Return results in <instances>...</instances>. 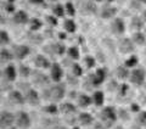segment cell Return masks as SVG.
<instances>
[{
  "mask_svg": "<svg viewBox=\"0 0 146 129\" xmlns=\"http://www.w3.org/2000/svg\"><path fill=\"white\" fill-rule=\"evenodd\" d=\"M66 95V86L65 84H55L50 88L45 89L43 91V99L46 101H51V102H58L61 101Z\"/></svg>",
  "mask_w": 146,
  "mask_h": 129,
  "instance_id": "obj_1",
  "label": "cell"
},
{
  "mask_svg": "<svg viewBox=\"0 0 146 129\" xmlns=\"http://www.w3.org/2000/svg\"><path fill=\"white\" fill-rule=\"evenodd\" d=\"M106 76H107V72L105 68H98L95 73L93 74H89L88 78H86V82H89V84L93 86H100L106 79Z\"/></svg>",
  "mask_w": 146,
  "mask_h": 129,
  "instance_id": "obj_2",
  "label": "cell"
},
{
  "mask_svg": "<svg viewBox=\"0 0 146 129\" xmlns=\"http://www.w3.org/2000/svg\"><path fill=\"white\" fill-rule=\"evenodd\" d=\"M99 116L101 118V121L105 124H107V126L108 124H113L118 118L116 110H115V107H112V106H106V107H104Z\"/></svg>",
  "mask_w": 146,
  "mask_h": 129,
  "instance_id": "obj_3",
  "label": "cell"
},
{
  "mask_svg": "<svg viewBox=\"0 0 146 129\" xmlns=\"http://www.w3.org/2000/svg\"><path fill=\"white\" fill-rule=\"evenodd\" d=\"M129 79L135 85L144 84L146 80V71L144 68H134L129 74Z\"/></svg>",
  "mask_w": 146,
  "mask_h": 129,
  "instance_id": "obj_4",
  "label": "cell"
},
{
  "mask_svg": "<svg viewBox=\"0 0 146 129\" xmlns=\"http://www.w3.org/2000/svg\"><path fill=\"white\" fill-rule=\"evenodd\" d=\"M15 122L17 124V127L21 128V129H28L31 127V123H32L29 114L25 111L17 112V114L15 116Z\"/></svg>",
  "mask_w": 146,
  "mask_h": 129,
  "instance_id": "obj_5",
  "label": "cell"
},
{
  "mask_svg": "<svg viewBox=\"0 0 146 129\" xmlns=\"http://www.w3.org/2000/svg\"><path fill=\"white\" fill-rule=\"evenodd\" d=\"M13 122H15V114L9 112V111H4L0 113V129H7L12 127Z\"/></svg>",
  "mask_w": 146,
  "mask_h": 129,
  "instance_id": "obj_6",
  "label": "cell"
},
{
  "mask_svg": "<svg viewBox=\"0 0 146 129\" xmlns=\"http://www.w3.org/2000/svg\"><path fill=\"white\" fill-rule=\"evenodd\" d=\"M134 43L129 38H122L118 43V50L122 54H131L134 51Z\"/></svg>",
  "mask_w": 146,
  "mask_h": 129,
  "instance_id": "obj_7",
  "label": "cell"
},
{
  "mask_svg": "<svg viewBox=\"0 0 146 129\" xmlns=\"http://www.w3.org/2000/svg\"><path fill=\"white\" fill-rule=\"evenodd\" d=\"M62 78H63L62 67L58 63H52L51 66H50V79L56 82V83H60Z\"/></svg>",
  "mask_w": 146,
  "mask_h": 129,
  "instance_id": "obj_8",
  "label": "cell"
},
{
  "mask_svg": "<svg viewBox=\"0 0 146 129\" xmlns=\"http://www.w3.org/2000/svg\"><path fill=\"white\" fill-rule=\"evenodd\" d=\"M31 53V48L27 47V45H22V44H18L16 47H13V57H16L17 60H23L29 55Z\"/></svg>",
  "mask_w": 146,
  "mask_h": 129,
  "instance_id": "obj_9",
  "label": "cell"
},
{
  "mask_svg": "<svg viewBox=\"0 0 146 129\" xmlns=\"http://www.w3.org/2000/svg\"><path fill=\"white\" fill-rule=\"evenodd\" d=\"M25 101H27L32 106H36L40 102V95L38 94V91L34 89H28L25 93Z\"/></svg>",
  "mask_w": 146,
  "mask_h": 129,
  "instance_id": "obj_10",
  "label": "cell"
},
{
  "mask_svg": "<svg viewBox=\"0 0 146 129\" xmlns=\"http://www.w3.org/2000/svg\"><path fill=\"white\" fill-rule=\"evenodd\" d=\"M125 31V23L124 21L119 17L113 18V21L111 22V32L115 34H123Z\"/></svg>",
  "mask_w": 146,
  "mask_h": 129,
  "instance_id": "obj_11",
  "label": "cell"
},
{
  "mask_svg": "<svg viewBox=\"0 0 146 129\" xmlns=\"http://www.w3.org/2000/svg\"><path fill=\"white\" fill-rule=\"evenodd\" d=\"M12 20L16 25H26V23H28L29 17H28V13L25 12L23 10H18L16 12H13Z\"/></svg>",
  "mask_w": 146,
  "mask_h": 129,
  "instance_id": "obj_12",
  "label": "cell"
},
{
  "mask_svg": "<svg viewBox=\"0 0 146 129\" xmlns=\"http://www.w3.org/2000/svg\"><path fill=\"white\" fill-rule=\"evenodd\" d=\"M33 83H35V84L39 86H44L50 83V78L46 74H44V73L36 71L33 73Z\"/></svg>",
  "mask_w": 146,
  "mask_h": 129,
  "instance_id": "obj_13",
  "label": "cell"
},
{
  "mask_svg": "<svg viewBox=\"0 0 146 129\" xmlns=\"http://www.w3.org/2000/svg\"><path fill=\"white\" fill-rule=\"evenodd\" d=\"M9 100L15 105H23L25 102V95L18 90H12L9 94Z\"/></svg>",
  "mask_w": 146,
  "mask_h": 129,
  "instance_id": "obj_14",
  "label": "cell"
},
{
  "mask_svg": "<svg viewBox=\"0 0 146 129\" xmlns=\"http://www.w3.org/2000/svg\"><path fill=\"white\" fill-rule=\"evenodd\" d=\"M34 64L38 68H42V70H46V68H50V66H51L49 59L45 57L44 55H36L34 59Z\"/></svg>",
  "mask_w": 146,
  "mask_h": 129,
  "instance_id": "obj_15",
  "label": "cell"
},
{
  "mask_svg": "<svg viewBox=\"0 0 146 129\" xmlns=\"http://www.w3.org/2000/svg\"><path fill=\"white\" fill-rule=\"evenodd\" d=\"M117 9L115 6H111V5H105L101 9V12H100V16L102 18H112L117 15Z\"/></svg>",
  "mask_w": 146,
  "mask_h": 129,
  "instance_id": "obj_16",
  "label": "cell"
},
{
  "mask_svg": "<svg viewBox=\"0 0 146 129\" xmlns=\"http://www.w3.org/2000/svg\"><path fill=\"white\" fill-rule=\"evenodd\" d=\"M4 76L9 82H13L17 77V70L13 64H9V66L4 70Z\"/></svg>",
  "mask_w": 146,
  "mask_h": 129,
  "instance_id": "obj_17",
  "label": "cell"
},
{
  "mask_svg": "<svg viewBox=\"0 0 146 129\" xmlns=\"http://www.w3.org/2000/svg\"><path fill=\"white\" fill-rule=\"evenodd\" d=\"M58 111H61L62 113H65V114H73V113L77 112V107L71 102H63V104L60 105Z\"/></svg>",
  "mask_w": 146,
  "mask_h": 129,
  "instance_id": "obj_18",
  "label": "cell"
},
{
  "mask_svg": "<svg viewBox=\"0 0 146 129\" xmlns=\"http://www.w3.org/2000/svg\"><path fill=\"white\" fill-rule=\"evenodd\" d=\"M144 27V21L141 20L140 16H134L130 20V28L134 29L135 32H140Z\"/></svg>",
  "mask_w": 146,
  "mask_h": 129,
  "instance_id": "obj_19",
  "label": "cell"
},
{
  "mask_svg": "<svg viewBox=\"0 0 146 129\" xmlns=\"http://www.w3.org/2000/svg\"><path fill=\"white\" fill-rule=\"evenodd\" d=\"M77 102H78L79 107H89V106L93 104V100L89 95L86 94H80L78 98H77Z\"/></svg>",
  "mask_w": 146,
  "mask_h": 129,
  "instance_id": "obj_20",
  "label": "cell"
},
{
  "mask_svg": "<svg viewBox=\"0 0 146 129\" xmlns=\"http://www.w3.org/2000/svg\"><path fill=\"white\" fill-rule=\"evenodd\" d=\"M78 121H79V123L82 124V126H90V124H93L94 118L88 112H82L78 116Z\"/></svg>",
  "mask_w": 146,
  "mask_h": 129,
  "instance_id": "obj_21",
  "label": "cell"
},
{
  "mask_svg": "<svg viewBox=\"0 0 146 129\" xmlns=\"http://www.w3.org/2000/svg\"><path fill=\"white\" fill-rule=\"evenodd\" d=\"M129 74H130V72H129V68H127L125 66H118L117 67V70H116V76L118 79H121V80H125L129 78Z\"/></svg>",
  "mask_w": 146,
  "mask_h": 129,
  "instance_id": "obj_22",
  "label": "cell"
},
{
  "mask_svg": "<svg viewBox=\"0 0 146 129\" xmlns=\"http://www.w3.org/2000/svg\"><path fill=\"white\" fill-rule=\"evenodd\" d=\"M131 41L136 45H145L146 44V37L141 32H135L131 35Z\"/></svg>",
  "mask_w": 146,
  "mask_h": 129,
  "instance_id": "obj_23",
  "label": "cell"
},
{
  "mask_svg": "<svg viewBox=\"0 0 146 129\" xmlns=\"http://www.w3.org/2000/svg\"><path fill=\"white\" fill-rule=\"evenodd\" d=\"M91 100H93V102L96 106H102L104 102H105V94L102 93V91L96 90L93 94V98H91Z\"/></svg>",
  "mask_w": 146,
  "mask_h": 129,
  "instance_id": "obj_24",
  "label": "cell"
},
{
  "mask_svg": "<svg viewBox=\"0 0 146 129\" xmlns=\"http://www.w3.org/2000/svg\"><path fill=\"white\" fill-rule=\"evenodd\" d=\"M63 28H65V31L68 32V33H74L77 31V25L72 18H67V20L63 22Z\"/></svg>",
  "mask_w": 146,
  "mask_h": 129,
  "instance_id": "obj_25",
  "label": "cell"
},
{
  "mask_svg": "<svg viewBox=\"0 0 146 129\" xmlns=\"http://www.w3.org/2000/svg\"><path fill=\"white\" fill-rule=\"evenodd\" d=\"M13 59V54L7 49L0 50V62H10Z\"/></svg>",
  "mask_w": 146,
  "mask_h": 129,
  "instance_id": "obj_26",
  "label": "cell"
},
{
  "mask_svg": "<svg viewBox=\"0 0 146 129\" xmlns=\"http://www.w3.org/2000/svg\"><path fill=\"white\" fill-rule=\"evenodd\" d=\"M28 23H29V28L31 31H33V32H36V31H39L40 28H42V26H43V22L39 20V18H31V20L28 21Z\"/></svg>",
  "mask_w": 146,
  "mask_h": 129,
  "instance_id": "obj_27",
  "label": "cell"
},
{
  "mask_svg": "<svg viewBox=\"0 0 146 129\" xmlns=\"http://www.w3.org/2000/svg\"><path fill=\"white\" fill-rule=\"evenodd\" d=\"M82 9H83V11L86 12V13H96V11H98L96 5L93 4L91 1H84Z\"/></svg>",
  "mask_w": 146,
  "mask_h": 129,
  "instance_id": "obj_28",
  "label": "cell"
},
{
  "mask_svg": "<svg viewBox=\"0 0 146 129\" xmlns=\"http://www.w3.org/2000/svg\"><path fill=\"white\" fill-rule=\"evenodd\" d=\"M138 62H139L138 56H135V55H130V56L125 60L124 66H125L127 68H131V67H135L136 64H138Z\"/></svg>",
  "mask_w": 146,
  "mask_h": 129,
  "instance_id": "obj_29",
  "label": "cell"
},
{
  "mask_svg": "<svg viewBox=\"0 0 146 129\" xmlns=\"http://www.w3.org/2000/svg\"><path fill=\"white\" fill-rule=\"evenodd\" d=\"M67 55L68 57L72 59V60H78L79 59V49L77 47H71L67 49Z\"/></svg>",
  "mask_w": 146,
  "mask_h": 129,
  "instance_id": "obj_30",
  "label": "cell"
},
{
  "mask_svg": "<svg viewBox=\"0 0 146 129\" xmlns=\"http://www.w3.org/2000/svg\"><path fill=\"white\" fill-rule=\"evenodd\" d=\"M52 13L56 17H63L65 16V6L61 5V4H56V5H54Z\"/></svg>",
  "mask_w": 146,
  "mask_h": 129,
  "instance_id": "obj_31",
  "label": "cell"
},
{
  "mask_svg": "<svg viewBox=\"0 0 146 129\" xmlns=\"http://www.w3.org/2000/svg\"><path fill=\"white\" fill-rule=\"evenodd\" d=\"M51 49H52V51L55 54H57V55H63L66 51V48H65V45L61 44V43H55V44H51Z\"/></svg>",
  "mask_w": 146,
  "mask_h": 129,
  "instance_id": "obj_32",
  "label": "cell"
},
{
  "mask_svg": "<svg viewBox=\"0 0 146 129\" xmlns=\"http://www.w3.org/2000/svg\"><path fill=\"white\" fill-rule=\"evenodd\" d=\"M43 111L48 114H57L58 113V107L55 104H49L45 107H43Z\"/></svg>",
  "mask_w": 146,
  "mask_h": 129,
  "instance_id": "obj_33",
  "label": "cell"
},
{
  "mask_svg": "<svg viewBox=\"0 0 146 129\" xmlns=\"http://www.w3.org/2000/svg\"><path fill=\"white\" fill-rule=\"evenodd\" d=\"M72 74L76 76V77H82L83 76V68H82V66L79 63H72Z\"/></svg>",
  "mask_w": 146,
  "mask_h": 129,
  "instance_id": "obj_34",
  "label": "cell"
},
{
  "mask_svg": "<svg viewBox=\"0 0 146 129\" xmlns=\"http://www.w3.org/2000/svg\"><path fill=\"white\" fill-rule=\"evenodd\" d=\"M18 74H21L22 77H29L32 74V71L28 66H25V64H21L20 68H18Z\"/></svg>",
  "mask_w": 146,
  "mask_h": 129,
  "instance_id": "obj_35",
  "label": "cell"
},
{
  "mask_svg": "<svg viewBox=\"0 0 146 129\" xmlns=\"http://www.w3.org/2000/svg\"><path fill=\"white\" fill-rule=\"evenodd\" d=\"M10 43V37L5 31H0V45H6Z\"/></svg>",
  "mask_w": 146,
  "mask_h": 129,
  "instance_id": "obj_36",
  "label": "cell"
},
{
  "mask_svg": "<svg viewBox=\"0 0 146 129\" xmlns=\"http://www.w3.org/2000/svg\"><path fill=\"white\" fill-rule=\"evenodd\" d=\"M138 113V124L140 127H146V111H139Z\"/></svg>",
  "mask_w": 146,
  "mask_h": 129,
  "instance_id": "obj_37",
  "label": "cell"
},
{
  "mask_svg": "<svg viewBox=\"0 0 146 129\" xmlns=\"http://www.w3.org/2000/svg\"><path fill=\"white\" fill-rule=\"evenodd\" d=\"M65 12H67L70 16H74L76 15V7L72 3H66L65 5Z\"/></svg>",
  "mask_w": 146,
  "mask_h": 129,
  "instance_id": "obj_38",
  "label": "cell"
},
{
  "mask_svg": "<svg viewBox=\"0 0 146 129\" xmlns=\"http://www.w3.org/2000/svg\"><path fill=\"white\" fill-rule=\"evenodd\" d=\"M84 63L88 68H93L95 66V63H96V61H95V59L93 56H85L84 57Z\"/></svg>",
  "mask_w": 146,
  "mask_h": 129,
  "instance_id": "obj_39",
  "label": "cell"
},
{
  "mask_svg": "<svg viewBox=\"0 0 146 129\" xmlns=\"http://www.w3.org/2000/svg\"><path fill=\"white\" fill-rule=\"evenodd\" d=\"M117 89H118V94H119V96H125L129 86H128V84H121V85H118Z\"/></svg>",
  "mask_w": 146,
  "mask_h": 129,
  "instance_id": "obj_40",
  "label": "cell"
},
{
  "mask_svg": "<svg viewBox=\"0 0 146 129\" xmlns=\"http://www.w3.org/2000/svg\"><path fill=\"white\" fill-rule=\"evenodd\" d=\"M46 21H48L51 26H57V25H58L57 18L55 17V16H51V15H48V16H46Z\"/></svg>",
  "mask_w": 146,
  "mask_h": 129,
  "instance_id": "obj_41",
  "label": "cell"
},
{
  "mask_svg": "<svg viewBox=\"0 0 146 129\" xmlns=\"http://www.w3.org/2000/svg\"><path fill=\"white\" fill-rule=\"evenodd\" d=\"M119 118L122 119V121H129L130 116H129V113H128L125 110H121L119 111Z\"/></svg>",
  "mask_w": 146,
  "mask_h": 129,
  "instance_id": "obj_42",
  "label": "cell"
},
{
  "mask_svg": "<svg viewBox=\"0 0 146 129\" xmlns=\"http://www.w3.org/2000/svg\"><path fill=\"white\" fill-rule=\"evenodd\" d=\"M67 80H68V83H71L72 85H77V84H78V77H76L73 74L67 76Z\"/></svg>",
  "mask_w": 146,
  "mask_h": 129,
  "instance_id": "obj_43",
  "label": "cell"
},
{
  "mask_svg": "<svg viewBox=\"0 0 146 129\" xmlns=\"http://www.w3.org/2000/svg\"><path fill=\"white\" fill-rule=\"evenodd\" d=\"M117 88H118V84H117L116 80H111L108 83V86H107L108 90H116Z\"/></svg>",
  "mask_w": 146,
  "mask_h": 129,
  "instance_id": "obj_44",
  "label": "cell"
},
{
  "mask_svg": "<svg viewBox=\"0 0 146 129\" xmlns=\"http://www.w3.org/2000/svg\"><path fill=\"white\" fill-rule=\"evenodd\" d=\"M131 5H133V7L134 9H136V10H140V6H141V3L139 1V0H131V1H130V6Z\"/></svg>",
  "mask_w": 146,
  "mask_h": 129,
  "instance_id": "obj_45",
  "label": "cell"
},
{
  "mask_svg": "<svg viewBox=\"0 0 146 129\" xmlns=\"http://www.w3.org/2000/svg\"><path fill=\"white\" fill-rule=\"evenodd\" d=\"M130 110H131V112H136L138 113L139 111H140V107H139V105L138 104H131V106H130Z\"/></svg>",
  "mask_w": 146,
  "mask_h": 129,
  "instance_id": "obj_46",
  "label": "cell"
},
{
  "mask_svg": "<svg viewBox=\"0 0 146 129\" xmlns=\"http://www.w3.org/2000/svg\"><path fill=\"white\" fill-rule=\"evenodd\" d=\"M7 11L9 12H15V6H13L11 3H9V5H7Z\"/></svg>",
  "mask_w": 146,
  "mask_h": 129,
  "instance_id": "obj_47",
  "label": "cell"
},
{
  "mask_svg": "<svg viewBox=\"0 0 146 129\" xmlns=\"http://www.w3.org/2000/svg\"><path fill=\"white\" fill-rule=\"evenodd\" d=\"M31 4H36V5H39V4H43L44 0H29Z\"/></svg>",
  "mask_w": 146,
  "mask_h": 129,
  "instance_id": "obj_48",
  "label": "cell"
},
{
  "mask_svg": "<svg viewBox=\"0 0 146 129\" xmlns=\"http://www.w3.org/2000/svg\"><path fill=\"white\" fill-rule=\"evenodd\" d=\"M141 20L144 21V23H146V10L143 11V15H141Z\"/></svg>",
  "mask_w": 146,
  "mask_h": 129,
  "instance_id": "obj_49",
  "label": "cell"
},
{
  "mask_svg": "<svg viewBox=\"0 0 146 129\" xmlns=\"http://www.w3.org/2000/svg\"><path fill=\"white\" fill-rule=\"evenodd\" d=\"M60 39H66V33H60Z\"/></svg>",
  "mask_w": 146,
  "mask_h": 129,
  "instance_id": "obj_50",
  "label": "cell"
},
{
  "mask_svg": "<svg viewBox=\"0 0 146 129\" xmlns=\"http://www.w3.org/2000/svg\"><path fill=\"white\" fill-rule=\"evenodd\" d=\"M70 94H71V95H70V98H76V96H77V95H76V94H77L76 91H71Z\"/></svg>",
  "mask_w": 146,
  "mask_h": 129,
  "instance_id": "obj_51",
  "label": "cell"
},
{
  "mask_svg": "<svg viewBox=\"0 0 146 129\" xmlns=\"http://www.w3.org/2000/svg\"><path fill=\"white\" fill-rule=\"evenodd\" d=\"M55 129H67V128H65V127H56Z\"/></svg>",
  "mask_w": 146,
  "mask_h": 129,
  "instance_id": "obj_52",
  "label": "cell"
},
{
  "mask_svg": "<svg viewBox=\"0 0 146 129\" xmlns=\"http://www.w3.org/2000/svg\"><path fill=\"white\" fill-rule=\"evenodd\" d=\"M139 1H140L141 4H146V0H139Z\"/></svg>",
  "mask_w": 146,
  "mask_h": 129,
  "instance_id": "obj_53",
  "label": "cell"
},
{
  "mask_svg": "<svg viewBox=\"0 0 146 129\" xmlns=\"http://www.w3.org/2000/svg\"><path fill=\"white\" fill-rule=\"evenodd\" d=\"M116 129H124V128H123L122 126H118V127H116Z\"/></svg>",
  "mask_w": 146,
  "mask_h": 129,
  "instance_id": "obj_54",
  "label": "cell"
},
{
  "mask_svg": "<svg viewBox=\"0 0 146 129\" xmlns=\"http://www.w3.org/2000/svg\"><path fill=\"white\" fill-rule=\"evenodd\" d=\"M7 1H9V3H11V4H12V3H15V1H16V0H7Z\"/></svg>",
  "mask_w": 146,
  "mask_h": 129,
  "instance_id": "obj_55",
  "label": "cell"
},
{
  "mask_svg": "<svg viewBox=\"0 0 146 129\" xmlns=\"http://www.w3.org/2000/svg\"><path fill=\"white\" fill-rule=\"evenodd\" d=\"M72 129H79V127H73Z\"/></svg>",
  "mask_w": 146,
  "mask_h": 129,
  "instance_id": "obj_56",
  "label": "cell"
},
{
  "mask_svg": "<svg viewBox=\"0 0 146 129\" xmlns=\"http://www.w3.org/2000/svg\"><path fill=\"white\" fill-rule=\"evenodd\" d=\"M94 1H98V3H100V1H102V0H94Z\"/></svg>",
  "mask_w": 146,
  "mask_h": 129,
  "instance_id": "obj_57",
  "label": "cell"
},
{
  "mask_svg": "<svg viewBox=\"0 0 146 129\" xmlns=\"http://www.w3.org/2000/svg\"><path fill=\"white\" fill-rule=\"evenodd\" d=\"M107 1H108V3H111V1H113V0H107Z\"/></svg>",
  "mask_w": 146,
  "mask_h": 129,
  "instance_id": "obj_58",
  "label": "cell"
},
{
  "mask_svg": "<svg viewBox=\"0 0 146 129\" xmlns=\"http://www.w3.org/2000/svg\"><path fill=\"white\" fill-rule=\"evenodd\" d=\"M144 34H145V37H146V28H145V33H144Z\"/></svg>",
  "mask_w": 146,
  "mask_h": 129,
  "instance_id": "obj_59",
  "label": "cell"
},
{
  "mask_svg": "<svg viewBox=\"0 0 146 129\" xmlns=\"http://www.w3.org/2000/svg\"><path fill=\"white\" fill-rule=\"evenodd\" d=\"M51 1H55V0H51Z\"/></svg>",
  "mask_w": 146,
  "mask_h": 129,
  "instance_id": "obj_60",
  "label": "cell"
},
{
  "mask_svg": "<svg viewBox=\"0 0 146 129\" xmlns=\"http://www.w3.org/2000/svg\"><path fill=\"white\" fill-rule=\"evenodd\" d=\"M145 86H146V84H145Z\"/></svg>",
  "mask_w": 146,
  "mask_h": 129,
  "instance_id": "obj_61",
  "label": "cell"
}]
</instances>
